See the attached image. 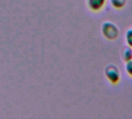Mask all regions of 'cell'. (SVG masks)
Wrapping results in <instances>:
<instances>
[{
    "label": "cell",
    "mask_w": 132,
    "mask_h": 119,
    "mask_svg": "<svg viewBox=\"0 0 132 119\" xmlns=\"http://www.w3.org/2000/svg\"><path fill=\"white\" fill-rule=\"evenodd\" d=\"M105 76L107 79L113 84H116L120 81L121 79V75L120 72L118 70V68L114 65V64H110L107 66L105 68Z\"/></svg>",
    "instance_id": "obj_2"
},
{
    "label": "cell",
    "mask_w": 132,
    "mask_h": 119,
    "mask_svg": "<svg viewBox=\"0 0 132 119\" xmlns=\"http://www.w3.org/2000/svg\"><path fill=\"white\" fill-rule=\"evenodd\" d=\"M106 3V0H87V5L90 10L98 12L101 10Z\"/></svg>",
    "instance_id": "obj_3"
},
{
    "label": "cell",
    "mask_w": 132,
    "mask_h": 119,
    "mask_svg": "<svg viewBox=\"0 0 132 119\" xmlns=\"http://www.w3.org/2000/svg\"><path fill=\"white\" fill-rule=\"evenodd\" d=\"M102 33L105 38L110 40L116 39L118 36L119 31L116 25L111 22H106L102 25Z\"/></svg>",
    "instance_id": "obj_1"
},
{
    "label": "cell",
    "mask_w": 132,
    "mask_h": 119,
    "mask_svg": "<svg viewBox=\"0 0 132 119\" xmlns=\"http://www.w3.org/2000/svg\"><path fill=\"white\" fill-rule=\"evenodd\" d=\"M125 39L128 46L132 48V29H130L127 31L125 35Z\"/></svg>",
    "instance_id": "obj_6"
},
{
    "label": "cell",
    "mask_w": 132,
    "mask_h": 119,
    "mask_svg": "<svg viewBox=\"0 0 132 119\" xmlns=\"http://www.w3.org/2000/svg\"><path fill=\"white\" fill-rule=\"evenodd\" d=\"M122 58L125 62H128L132 60V48L130 46H127L124 49L122 53Z\"/></svg>",
    "instance_id": "obj_4"
},
{
    "label": "cell",
    "mask_w": 132,
    "mask_h": 119,
    "mask_svg": "<svg viewBox=\"0 0 132 119\" xmlns=\"http://www.w3.org/2000/svg\"><path fill=\"white\" fill-rule=\"evenodd\" d=\"M112 5L115 9H121L125 5L126 0H111Z\"/></svg>",
    "instance_id": "obj_5"
},
{
    "label": "cell",
    "mask_w": 132,
    "mask_h": 119,
    "mask_svg": "<svg viewBox=\"0 0 132 119\" xmlns=\"http://www.w3.org/2000/svg\"><path fill=\"white\" fill-rule=\"evenodd\" d=\"M125 70L127 74L132 77V60L126 62L125 64Z\"/></svg>",
    "instance_id": "obj_7"
}]
</instances>
